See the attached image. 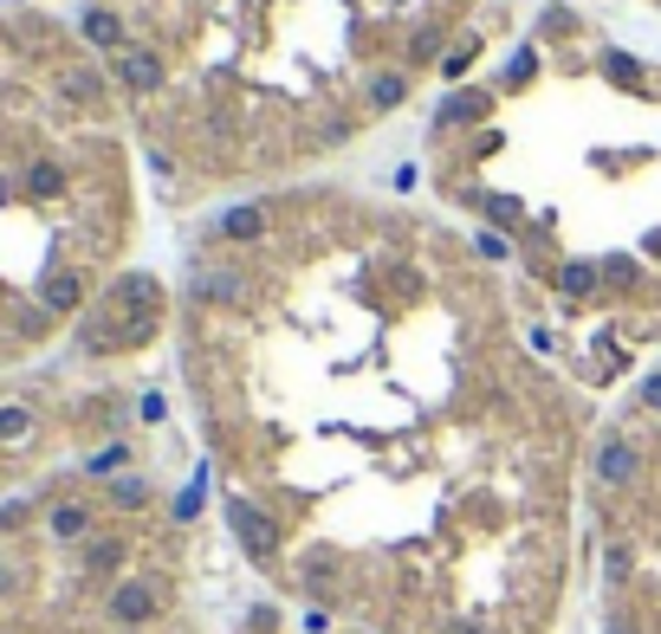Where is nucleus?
Instances as JSON below:
<instances>
[{"mask_svg":"<svg viewBox=\"0 0 661 634\" xmlns=\"http://www.w3.org/2000/svg\"><path fill=\"white\" fill-rule=\"evenodd\" d=\"M26 427H33V415H26V408H0V440H20Z\"/></svg>","mask_w":661,"mask_h":634,"instance_id":"nucleus-9","label":"nucleus"},{"mask_svg":"<svg viewBox=\"0 0 661 634\" xmlns=\"http://www.w3.org/2000/svg\"><path fill=\"white\" fill-rule=\"evenodd\" d=\"M369 97H376V104H383V111H389V104H396V97H402V78H383V84H376V91H369Z\"/></svg>","mask_w":661,"mask_h":634,"instance_id":"nucleus-10","label":"nucleus"},{"mask_svg":"<svg viewBox=\"0 0 661 634\" xmlns=\"http://www.w3.org/2000/svg\"><path fill=\"white\" fill-rule=\"evenodd\" d=\"M649 408H661V376H649Z\"/></svg>","mask_w":661,"mask_h":634,"instance_id":"nucleus-12","label":"nucleus"},{"mask_svg":"<svg viewBox=\"0 0 661 634\" xmlns=\"http://www.w3.org/2000/svg\"><path fill=\"white\" fill-rule=\"evenodd\" d=\"M117 78H124L130 91H156V84H162V59L144 53V46H124V53H117Z\"/></svg>","mask_w":661,"mask_h":634,"instance_id":"nucleus-1","label":"nucleus"},{"mask_svg":"<svg viewBox=\"0 0 661 634\" xmlns=\"http://www.w3.org/2000/svg\"><path fill=\"white\" fill-rule=\"evenodd\" d=\"M565 291H590V266H571L565 273Z\"/></svg>","mask_w":661,"mask_h":634,"instance_id":"nucleus-11","label":"nucleus"},{"mask_svg":"<svg viewBox=\"0 0 661 634\" xmlns=\"http://www.w3.org/2000/svg\"><path fill=\"white\" fill-rule=\"evenodd\" d=\"M111 615H117V622H149V615H156V589H149V583H117Z\"/></svg>","mask_w":661,"mask_h":634,"instance_id":"nucleus-2","label":"nucleus"},{"mask_svg":"<svg viewBox=\"0 0 661 634\" xmlns=\"http://www.w3.org/2000/svg\"><path fill=\"white\" fill-rule=\"evenodd\" d=\"M46 531H53L59 544H78V538L91 531V511H84V505H53V518H46Z\"/></svg>","mask_w":661,"mask_h":634,"instance_id":"nucleus-4","label":"nucleus"},{"mask_svg":"<svg viewBox=\"0 0 661 634\" xmlns=\"http://www.w3.org/2000/svg\"><path fill=\"white\" fill-rule=\"evenodd\" d=\"M39 298H46V311H78L84 304V279L78 273H53V279L39 285Z\"/></svg>","mask_w":661,"mask_h":634,"instance_id":"nucleus-3","label":"nucleus"},{"mask_svg":"<svg viewBox=\"0 0 661 634\" xmlns=\"http://www.w3.org/2000/svg\"><path fill=\"white\" fill-rule=\"evenodd\" d=\"M260 227H266V214H260V208H233L227 220H220V233H227V240H253Z\"/></svg>","mask_w":661,"mask_h":634,"instance_id":"nucleus-6","label":"nucleus"},{"mask_svg":"<svg viewBox=\"0 0 661 634\" xmlns=\"http://www.w3.org/2000/svg\"><path fill=\"white\" fill-rule=\"evenodd\" d=\"M26 182H33V195H59V188H66L59 162H33V169H26Z\"/></svg>","mask_w":661,"mask_h":634,"instance_id":"nucleus-7","label":"nucleus"},{"mask_svg":"<svg viewBox=\"0 0 661 634\" xmlns=\"http://www.w3.org/2000/svg\"><path fill=\"white\" fill-rule=\"evenodd\" d=\"M84 39H91V46H117V53H124V20H117V13H104V7H91V13H84Z\"/></svg>","mask_w":661,"mask_h":634,"instance_id":"nucleus-5","label":"nucleus"},{"mask_svg":"<svg viewBox=\"0 0 661 634\" xmlns=\"http://www.w3.org/2000/svg\"><path fill=\"white\" fill-rule=\"evenodd\" d=\"M66 97H78V104H91V97H98V71H66Z\"/></svg>","mask_w":661,"mask_h":634,"instance_id":"nucleus-8","label":"nucleus"}]
</instances>
